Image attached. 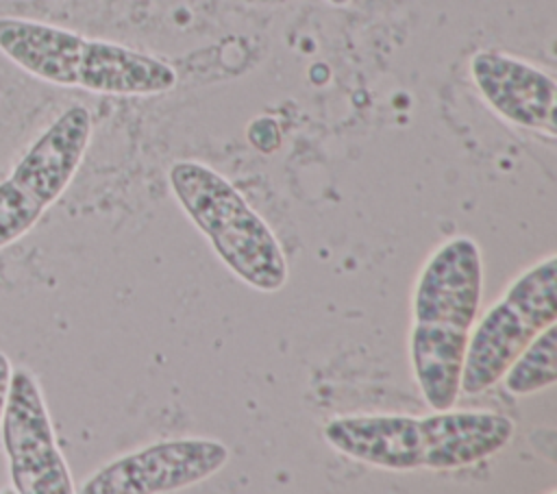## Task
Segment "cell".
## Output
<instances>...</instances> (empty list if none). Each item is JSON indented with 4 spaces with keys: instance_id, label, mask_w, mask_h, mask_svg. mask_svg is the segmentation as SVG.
Listing matches in <instances>:
<instances>
[{
    "instance_id": "11",
    "label": "cell",
    "mask_w": 557,
    "mask_h": 494,
    "mask_svg": "<svg viewBox=\"0 0 557 494\" xmlns=\"http://www.w3.org/2000/svg\"><path fill=\"white\" fill-rule=\"evenodd\" d=\"M44 207L11 178L0 183V250L20 242L44 215Z\"/></svg>"
},
{
    "instance_id": "9",
    "label": "cell",
    "mask_w": 557,
    "mask_h": 494,
    "mask_svg": "<svg viewBox=\"0 0 557 494\" xmlns=\"http://www.w3.org/2000/svg\"><path fill=\"white\" fill-rule=\"evenodd\" d=\"M94 120L87 107H67L20 157L11 181L44 209L59 200L78 172L91 141Z\"/></svg>"
},
{
    "instance_id": "10",
    "label": "cell",
    "mask_w": 557,
    "mask_h": 494,
    "mask_svg": "<svg viewBox=\"0 0 557 494\" xmlns=\"http://www.w3.org/2000/svg\"><path fill=\"white\" fill-rule=\"evenodd\" d=\"M511 396L537 394L557 381V326L542 329L500 376Z\"/></svg>"
},
{
    "instance_id": "8",
    "label": "cell",
    "mask_w": 557,
    "mask_h": 494,
    "mask_svg": "<svg viewBox=\"0 0 557 494\" xmlns=\"http://www.w3.org/2000/svg\"><path fill=\"white\" fill-rule=\"evenodd\" d=\"M470 76L503 120L555 139L557 83L550 74L498 50H479L470 59Z\"/></svg>"
},
{
    "instance_id": "1",
    "label": "cell",
    "mask_w": 557,
    "mask_h": 494,
    "mask_svg": "<svg viewBox=\"0 0 557 494\" xmlns=\"http://www.w3.org/2000/svg\"><path fill=\"white\" fill-rule=\"evenodd\" d=\"M509 416L444 409L429 416L370 413L335 418L324 440L337 453L383 470H459L500 453L513 437Z\"/></svg>"
},
{
    "instance_id": "6",
    "label": "cell",
    "mask_w": 557,
    "mask_h": 494,
    "mask_svg": "<svg viewBox=\"0 0 557 494\" xmlns=\"http://www.w3.org/2000/svg\"><path fill=\"white\" fill-rule=\"evenodd\" d=\"M0 431L9 461V479L15 492H76L67 461L54 435L44 390L26 366L13 368Z\"/></svg>"
},
{
    "instance_id": "13",
    "label": "cell",
    "mask_w": 557,
    "mask_h": 494,
    "mask_svg": "<svg viewBox=\"0 0 557 494\" xmlns=\"http://www.w3.org/2000/svg\"><path fill=\"white\" fill-rule=\"evenodd\" d=\"M333 7H344V4H348V2H352V0H329Z\"/></svg>"
},
{
    "instance_id": "4",
    "label": "cell",
    "mask_w": 557,
    "mask_h": 494,
    "mask_svg": "<svg viewBox=\"0 0 557 494\" xmlns=\"http://www.w3.org/2000/svg\"><path fill=\"white\" fill-rule=\"evenodd\" d=\"M168 181L187 218L239 281L265 294L285 285L287 261L276 235L231 181L187 159L172 163Z\"/></svg>"
},
{
    "instance_id": "5",
    "label": "cell",
    "mask_w": 557,
    "mask_h": 494,
    "mask_svg": "<svg viewBox=\"0 0 557 494\" xmlns=\"http://www.w3.org/2000/svg\"><path fill=\"white\" fill-rule=\"evenodd\" d=\"M557 322V257L524 270L472 326L459 392L474 396L500 381L520 350Z\"/></svg>"
},
{
    "instance_id": "7",
    "label": "cell",
    "mask_w": 557,
    "mask_h": 494,
    "mask_svg": "<svg viewBox=\"0 0 557 494\" xmlns=\"http://www.w3.org/2000/svg\"><path fill=\"white\" fill-rule=\"evenodd\" d=\"M228 461L220 440H161L100 466L78 487L81 494H165L196 485Z\"/></svg>"
},
{
    "instance_id": "12",
    "label": "cell",
    "mask_w": 557,
    "mask_h": 494,
    "mask_svg": "<svg viewBox=\"0 0 557 494\" xmlns=\"http://www.w3.org/2000/svg\"><path fill=\"white\" fill-rule=\"evenodd\" d=\"M11 374H13V366L11 359L0 350V422H2V413L7 407V398H9V387H11Z\"/></svg>"
},
{
    "instance_id": "2",
    "label": "cell",
    "mask_w": 557,
    "mask_h": 494,
    "mask_svg": "<svg viewBox=\"0 0 557 494\" xmlns=\"http://www.w3.org/2000/svg\"><path fill=\"white\" fill-rule=\"evenodd\" d=\"M483 289L481 250L472 237L444 242L424 263L411 300L409 359L433 411L455 407L470 331Z\"/></svg>"
},
{
    "instance_id": "3",
    "label": "cell",
    "mask_w": 557,
    "mask_h": 494,
    "mask_svg": "<svg viewBox=\"0 0 557 494\" xmlns=\"http://www.w3.org/2000/svg\"><path fill=\"white\" fill-rule=\"evenodd\" d=\"M0 52L44 83L91 94L159 96L178 83L163 59L37 20L0 17Z\"/></svg>"
}]
</instances>
